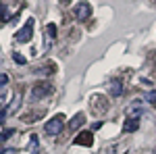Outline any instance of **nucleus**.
<instances>
[{
    "label": "nucleus",
    "instance_id": "1",
    "mask_svg": "<svg viewBox=\"0 0 156 154\" xmlns=\"http://www.w3.org/2000/svg\"><path fill=\"white\" fill-rule=\"evenodd\" d=\"M87 104H90V113H92V115H96V117L106 115L108 108H110V102H108V98L104 94H92Z\"/></svg>",
    "mask_w": 156,
    "mask_h": 154
},
{
    "label": "nucleus",
    "instance_id": "2",
    "mask_svg": "<svg viewBox=\"0 0 156 154\" xmlns=\"http://www.w3.org/2000/svg\"><path fill=\"white\" fill-rule=\"evenodd\" d=\"M52 83L50 81H40L31 88V100H40V98H46V96L52 94Z\"/></svg>",
    "mask_w": 156,
    "mask_h": 154
},
{
    "label": "nucleus",
    "instance_id": "3",
    "mask_svg": "<svg viewBox=\"0 0 156 154\" xmlns=\"http://www.w3.org/2000/svg\"><path fill=\"white\" fill-rule=\"evenodd\" d=\"M31 38H34V19H27L25 25L15 34V40L17 42H31Z\"/></svg>",
    "mask_w": 156,
    "mask_h": 154
},
{
    "label": "nucleus",
    "instance_id": "4",
    "mask_svg": "<svg viewBox=\"0 0 156 154\" xmlns=\"http://www.w3.org/2000/svg\"><path fill=\"white\" fill-rule=\"evenodd\" d=\"M62 127H65V115H56V117H52L46 123V133L48 135H56V133H60L62 131Z\"/></svg>",
    "mask_w": 156,
    "mask_h": 154
},
{
    "label": "nucleus",
    "instance_id": "5",
    "mask_svg": "<svg viewBox=\"0 0 156 154\" xmlns=\"http://www.w3.org/2000/svg\"><path fill=\"white\" fill-rule=\"evenodd\" d=\"M90 15H92V6H90L87 2H79V4L73 9V17H75L77 21H85V19H90Z\"/></svg>",
    "mask_w": 156,
    "mask_h": 154
},
{
    "label": "nucleus",
    "instance_id": "6",
    "mask_svg": "<svg viewBox=\"0 0 156 154\" xmlns=\"http://www.w3.org/2000/svg\"><path fill=\"white\" fill-rule=\"evenodd\" d=\"M73 144H77V146H85V148H90L92 144H94V133L92 131H79L77 135H75V140H73Z\"/></svg>",
    "mask_w": 156,
    "mask_h": 154
},
{
    "label": "nucleus",
    "instance_id": "7",
    "mask_svg": "<svg viewBox=\"0 0 156 154\" xmlns=\"http://www.w3.org/2000/svg\"><path fill=\"white\" fill-rule=\"evenodd\" d=\"M108 94L112 96V98H119V96L123 94V79L112 77V79L108 81Z\"/></svg>",
    "mask_w": 156,
    "mask_h": 154
},
{
    "label": "nucleus",
    "instance_id": "8",
    "mask_svg": "<svg viewBox=\"0 0 156 154\" xmlns=\"http://www.w3.org/2000/svg\"><path fill=\"white\" fill-rule=\"evenodd\" d=\"M44 40H46L44 50H50V48H52V44H54V40H56V25H54V23H48V25H46V36H44Z\"/></svg>",
    "mask_w": 156,
    "mask_h": 154
},
{
    "label": "nucleus",
    "instance_id": "9",
    "mask_svg": "<svg viewBox=\"0 0 156 154\" xmlns=\"http://www.w3.org/2000/svg\"><path fill=\"white\" fill-rule=\"evenodd\" d=\"M44 115H46V110H44V108H40V110H37V108H34L31 113H23V115H21V119H23L25 123H34V121H40Z\"/></svg>",
    "mask_w": 156,
    "mask_h": 154
},
{
    "label": "nucleus",
    "instance_id": "10",
    "mask_svg": "<svg viewBox=\"0 0 156 154\" xmlns=\"http://www.w3.org/2000/svg\"><path fill=\"white\" fill-rule=\"evenodd\" d=\"M142 113H144L142 102H131V104L127 106V119H140V117H142Z\"/></svg>",
    "mask_w": 156,
    "mask_h": 154
},
{
    "label": "nucleus",
    "instance_id": "11",
    "mask_svg": "<svg viewBox=\"0 0 156 154\" xmlns=\"http://www.w3.org/2000/svg\"><path fill=\"white\" fill-rule=\"evenodd\" d=\"M137 127H140V119H127V121L123 123V131H127V133L137 131Z\"/></svg>",
    "mask_w": 156,
    "mask_h": 154
},
{
    "label": "nucleus",
    "instance_id": "12",
    "mask_svg": "<svg viewBox=\"0 0 156 154\" xmlns=\"http://www.w3.org/2000/svg\"><path fill=\"white\" fill-rule=\"evenodd\" d=\"M83 123H85V115H83V113H77V115L69 121V127H71V129H79Z\"/></svg>",
    "mask_w": 156,
    "mask_h": 154
},
{
    "label": "nucleus",
    "instance_id": "13",
    "mask_svg": "<svg viewBox=\"0 0 156 154\" xmlns=\"http://www.w3.org/2000/svg\"><path fill=\"white\" fill-rule=\"evenodd\" d=\"M19 102H21V94L17 92L15 98H12V102H11V106H9V113H11V115H15V113L19 110Z\"/></svg>",
    "mask_w": 156,
    "mask_h": 154
},
{
    "label": "nucleus",
    "instance_id": "14",
    "mask_svg": "<svg viewBox=\"0 0 156 154\" xmlns=\"http://www.w3.org/2000/svg\"><path fill=\"white\" fill-rule=\"evenodd\" d=\"M9 106V94L4 92V90H0V108Z\"/></svg>",
    "mask_w": 156,
    "mask_h": 154
},
{
    "label": "nucleus",
    "instance_id": "15",
    "mask_svg": "<svg viewBox=\"0 0 156 154\" xmlns=\"http://www.w3.org/2000/svg\"><path fill=\"white\" fill-rule=\"evenodd\" d=\"M12 60L17 63V65H25L27 60H25V56L21 54V52H12Z\"/></svg>",
    "mask_w": 156,
    "mask_h": 154
},
{
    "label": "nucleus",
    "instance_id": "16",
    "mask_svg": "<svg viewBox=\"0 0 156 154\" xmlns=\"http://www.w3.org/2000/svg\"><path fill=\"white\" fill-rule=\"evenodd\" d=\"M146 100H148L150 104H156V90H150V92H146Z\"/></svg>",
    "mask_w": 156,
    "mask_h": 154
},
{
    "label": "nucleus",
    "instance_id": "17",
    "mask_svg": "<svg viewBox=\"0 0 156 154\" xmlns=\"http://www.w3.org/2000/svg\"><path fill=\"white\" fill-rule=\"evenodd\" d=\"M12 135V129H4L2 133H0V142H4V140H9Z\"/></svg>",
    "mask_w": 156,
    "mask_h": 154
},
{
    "label": "nucleus",
    "instance_id": "18",
    "mask_svg": "<svg viewBox=\"0 0 156 154\" xmlns=\"http://www.w3.org/2000/svg\"><path fill=\"white\" fill-rule=\"evenodd\" d=\"M9 83V73H0V88H4Z\"/></svg>",
    "mask_w": 156,
    "mask_h": 154
},
{
    "label": "nucleus",
    "instance_id": "19",
    "mask_svg": "<svg viewBox=\"0 0 156 154\" xmlns=\"http://www.w3.org/2000/svg\"><path fill=\"white\" fill-rule=\"evenodd\" d=\"M31 152H34V154L37 152V135H36V133L31 135Z\"/></svg>",
    "mask_w": 156,
    "mask_h": 154
},
{
    "label": "nucleus",
    "instance_id": "20",
    "mask_svg": "<svg viewBox=\"0 0 156 154\" xmlns=\"http://www.w3.org/2000/svg\"><path fill=\"white\" fill-rule=\"evenodd\" d=\"M100 127H102V123H100V121H96V123H94V125H92V131H96V129H100Z\"/></svg>",
    "mask_w": 156,
    "mask_h": 154
},
{
    "label": "nucleus",
    "instance_id": "21",
    "mask_svg": "<svg viewBox=\"0 0 156 154\" xmlns=\"http://www.w3.org/2000/svg\"><path fill=\"white\" fill-rule=\"evenodd\" d=\"M4 154H17V152H15V150H9V152H4Z\"/></svg>",
    "mask_w": 156,
    "mask_h": 154
}]
</instances>
